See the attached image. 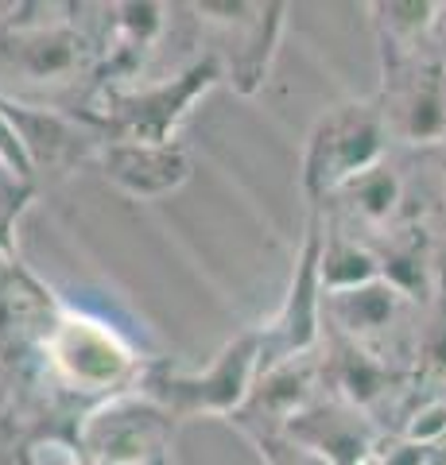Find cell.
<instances>
[{
  "label": "cell",
  "instance_id": "1",
  "mask_svg": "<svg viewBox=\"0 0 446 465\" xmlns=\"http://www.w3.org/2000/svg\"><path fill=\"white\" fill-rule=\"evenodd\" d=\"M27 16V5H16L0 20V97L16 105H51L55 97L74 94L78 85L97 82L102 39L85 35L74 16Z\"/></svg>",
  "mask_w": 446,
  "mask_h": 465
},
{
  "label": "cell",
  "instance_id": "2",
  "mask_svg": "<svg viewBox=\"0 0 446 465\" xmlns=\"http://www.w3.org/2000/svg\"><path fill=\"white\" fill-rule=\"evenodd\" d=\"M264 369L261 330L249 326L237 338H229L203 369L175 365V361H148L140 372V391L152 396L164 411L175 415V423L191 419H233L249 403L256 381Z\"/></svg>",
  "mask_w": 446,
  "mask_h": 465
},
{
  "label": "cell",
  "instance_id": "3",
  "mask_svg": "<svg viewBox=\"0 0 446 465\" xmlns=\"http://www.w3.org/2000/svg\"><path fill=\"white\" fill-rule=\"evenodd\" d=\"M39 357L55 384L94 403L133 391L148 365V357H140V349L113 322L74 307L59 311L39 345Z\"/></svg>",
  "mask_w": 446,
  "mask_h": 465
},
{
  "label": "cell",
  "instance_id": "4",
  "mask_svg": "<svg viewBox=\"0 0 446 465\" xmlns=\"http://www.w3.org/2000/svg\"><path fill=\"white\" fill-rule=\"evenodd\" d=\"M388 148H392V140H388L384 109L377 97L338 101V105L322 109L314 116L303 159H299V186H303L311 210L326 206L342 186L381 167L388 159Z\"/></svg>",
  "mask_w": 446,
  "mask_h": 465
},
{
  "label": "cell",
  "instance_id": "5",
  "mask_svg": "<svg viewBox=\"0 0 446 465\" xmlns=\"http://www.w3.org/2000/svg\"><path fill=\"white\" fill-rule=\"evenodd\" d=\"M222 66L213 54L194 58L179 74L160 82H136L128 90L102 94V113L85 116L105 140H136V143H179L183 121L194 113L213 85H222Z\"/></svg>",
  "mask_w": 446,
  "mask_h": 465
},
{
  "label": "cell",
  "instance_id": "6",
  "mask_svg": "<svg viewBox=\"0 0 446 465\" xmlns=\"http://www.w3.org/2000/svg\"><path fill=\"white\" fill-rule=\"evenodd\" d=\"M198 24L210 32L213 47L206 54L218 58L222 78L241 97H256L272 74L280 54V39L287 27V5H244V0H203L191 5Z\"/></svg>",
  "mask_w": 446,
  "mask_h": 465
},
{
  "label": "cell",
  "instance_id": "7",
  "mask_svg": "<svg viewBox=\"0 0 446 465\" xmlns=\"http://www.w3.org/2000/svg\"><path fill=\"white\" fill-rule=\"evenodd\" d=\"M175 427V415L164 411L140 388H133L113 400L94 403L78 419L74 442L82 446L90 465H148L171 461Z\"/></svg>",
  "mask_w": 446,
  "mask_h": 465
},
{
  "label": "cell",
  "instance_id": "8",
  "mask_svg": "<svg viewBox=\"0 0 446 465\" xmlns=\"http://www.w3.org/2000/svg\"><path fill=\"white\" fill-rule=\"evenodd\" d=\"M322 241H326V217L311 210L307 232L299 241L292 280L280 299L276 314L261 322V345H264V369H276L283 361L319 353L322 341V318H326V287H322Z\"/></svg>",
  "mask_w": 446,
  "mask_h": 465
},
{
  "label": "cell",
  "instance_id": "9",
  "mask_svg": "<svg viewBox=\"0 0 446 465\" xmlns=\"http://www.w3.org/2000/svg\"><path fill=\"white\" fill-rule=\"evenodd\" d=\"M381 109L388 140L404 148H439L446 143V63L439 47L411 63L381 66Z\"/></svg>",
  "mask_w": 446,
  "mask_h": 465
},
{
  "label": "cell",
  "instance_id": "10",
  "mask_svg": "<svg viewBox=\"0 0 446 465\" xmlns=\"http://www.w3.org/2000/svg\"><path fill=\"white\" fill-rule=\"evenodd\" d=\"M287 434L319 450L330 465H377L384 458L377 423L369 419V411L345 403L342 396L314 400L307 411H299L287 423Z\"/></svg>",
  "mask_w": 446,
  "mask_h": 465
},
{
  "label": "cell",
  "instance_id": "11",
  "mask_svg": "<svg viewBox=\"0 0 446 465\" xmlns=\"http://www.w3.org/2000/svg\"><path fill=\"white\" fill-rule=\"evenodd\" d=\"M105 183L136 202H160L191 179V155L183 143H136L105 140L94 155Z\"/></svg>",
  "mask_w": 446,
  "mask_h": 465
},
{
  "label": "cell",
  "instance_id": "12",
  "mask_svg": "<svg viewBox=\"0 0 446 465\" xmlns=\"http://www.w3.org/2000/svg\"><path fill=\"white\" fill-rule=\"evenodd\" d=\"M411 307V295L400 291L392 280H377L353 291H334L326 295V322H334L345 345L365 349L372 357H384V341L404 326V314Z\"/></svg>",
  "mask_w": 446,
  "mask_h": 465
},
{
  "label": "cell",
  "instance_id": "13",
  "mask_svg": "<svg viewBox=\"0 0 446 465\" xmlns=\"http://www.w3.org/2000/svg\"><path fill=\"white\" fill-rule=\"evenodd\" d=\"M369 20L381 47V66H400L435 51L442 5H431V0H381V5H369Z\"/></svg>",
  "mask_w": 446,
  "mask_h": 465
},
{
  "label": "cell",
  "instance_id": "14",
  "mask_svg": "<svg viewBox=\"0 0 446 465\" xmlns=\"http://www.w3.org/2000/svg\"><path fill=\"white\" fill-rule=\"evenodd\" d=\"M404 179H400V171L388 163L365 171L362 179H353L350 186H342V191L326 202V206H334L342 213V225L345 232H388L400 213H404Z\"/></svg>",
  "mask_w": 446,
  "mask_h": 465
},
{
  "label": "cell",
  "instance_id": "15",
  "mask_svg": "<svg viewBox=\"0 0 446 465\" xmlns=\"http://www.w3.org/2000/svg\"><path fill=\"white\" fill-rule=\"evenodd\" d=\"M377 280H384V260L377 252V244L326 222V241H322V287H326V295H334V291H353V287H365V283H377Z\"/></svg>",
  "mask_w": 446,
  "mask_h": 465
},
{
  "label": "cell",
  "instance_id": "16",
  "mask_svg": "<svg viewBox=\"0 0 446 465\" xmlns=\"http://www.w3.org/2000/svg\"><path fill=\"white\" fill-rule=\"evenodd\" d=\"M400 442L415 450H439L446 446V396H427L420 407H411L400 430Z\"/></svg>",
  "mask_w": 446,
  "mask_h": 465
},
{
  "label": "cell",
  "instance_id": "17",
  "mask_svg": "<svg viewBox=\"0 0 446 465\" xmlns=\"http://www.w3.org/2000/svg\"><path fill=\"white\" fill-rule=\"evenodd\" d=\"M244 439L256 446L264 465H330L319 450L303 446L287 430H244Z\"/></svg>",
  "mask_w": 446,
  "mask_h": 465
},
{
  "label": "cell",
  "instance_id": "18",
  "mask_svg": "<svg viewBox=\"0 0 446 465\" xmlns=\"http://www.w3.org/2000/svg\"><path fill=\"white\" fill-rule=\"evenodd\" d=\"M35 186L16 179L5 163H0V252H12V229H16V217L27 206Z\"/></svg>",
  "mask_w": 446,
  "mask_h": 465
},
{
  "label": "cell",
  "instance_id": "19",
  "mask_svg": "<svg viewBox=\"0 0 446 465\" xmlns=\"http://www.w3.org/2000/svg\"><path fill=\"white\" fill-rule=\"evenodd\" d=\"M24 465H90L74 439H59V434H39L24 446Z\"/></svg>",
  "mask_w": 446,
  "mask_h": 465
},
{
  "label": "cell",
  "instance_id": "20",
  "mask_svg": "<svg viewBox=\"0 0 446 465\" xmlns=\"http://www.w3.org/2000/svg\"><path fill=\"white\" fill-rule=\"evenodd\" d=\"M435 47H439L442 63H446V5H442V20H439V39H435Z\"/></svg>",
  "mask_w": 446,
  "mask_h": 465
},
{
  "label": "cell",
  "instance_id": "21",
  "mask_svg": "<svg viewBox=\"0 0 446 465\" xmlns=\"http://www.w3.org/2000/svg\"><path fill=\"white\" fill-rule=\"evenodd\" d=\"M439 217H442V229H446V186H442V198H439Z\"/></svg>",
  "mask_w": 446,
  "mask_h": 465
},
{
  "label": "cell",
  "instance_id": "22",
  "mask_svg": "<svg viewBox=\"0 0 446 465\" xmlns=\"http://www.w3.org/2000/svg\"><path fill=\"white\" fill-rule=\"evenodd\" d=\"M148 465H167V461H148Z\"/></svg>",
  "mask_w": 446,
  "mask_h": 465
}]
</instances>
